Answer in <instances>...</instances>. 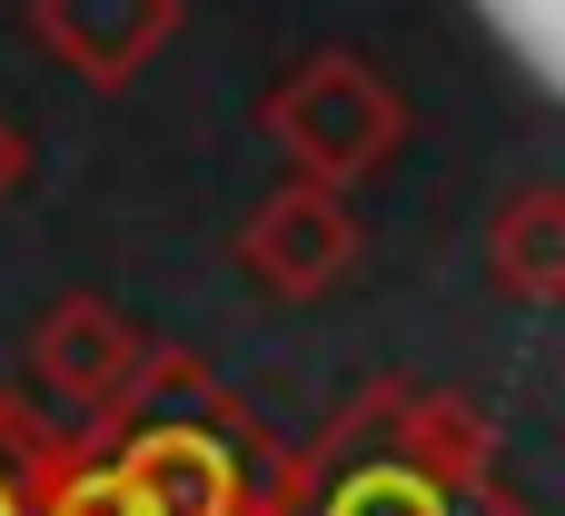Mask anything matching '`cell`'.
<instances>
[{
    "instance_id": "6",
    "label": "cell",
    "mask_w": 565,
    "mask_h": 516,
    "mask_svg": "<svg viewBox=\"0 0 565 516\" xmlns=\"http://www.w3.org/2000/svg\"><path fill=\"white\" fill-rule=\"evenodd\" d=\"M487 268H497V288L507 298H526V308H546L565 288V189H516L497 219H487Z\"/></svg>"
},
{
    "instance_id": "1",
    "label": "cell",
    "mask_w": 565,
    "mask_h": 516,
    "mask_svg": "<svg viewBox=\"0 0 565 516\" xmlns=\"http://www.w3.org/2000/svg\"><path fill=\"white\" fill-rule=\"evenodd\" d=\"M268 139L298 159V179L348 189V179H367V169L407 139V109H397V89H387L358 50H318V60H298V70L268 89Z\"/></svg>"
},
{
    "instance_id": "9",
    "label": "cell",
    "mask_w": 565,
    "mask_h": 516,
    "mask_svg": "<svg viewBox=\"0 0 565 516\" xmlns=\"http://www.w3.org/2000/svg\"><path fill=\"white\" fill-rule=\"evenodd\" d=\"M20 169H30V149H20V129H10V119H0V199H10V189H20Z\"/></svg>"
},
{
    "instance_id": "4",
    "label": "cell",
    "mask_w": 565,
    "mask_h": 516,
    "mask_svg": "<svg viewBox=\"0 0 565 516\" xmlns=\"http://www.w3.org/2000/svg\"><path fill=\"white\" fill-rule=\"evenodd\" d=\"M30 30H40V50H50L70 80L129 89V80L169 50L179 0H30Z\"/></svg>"
},
{
    "instance_id": "5",
    "label": "cell",
    "mask_w": 565,
    "mask_h": 516,
    "mask_svg": "<svg viewBox=\"0 0 565 516\" xmlns=\"http://www.w3.org/2000/svg\"><path fill=\"white\" fill-rule=\"evenodd\" d=\"M30 368L50 398H70L79 418H109L129 368H139V328L109 308V298H60L40 328H30Z\"/></svg>"
},
{
    "instance_id": "3",
    "label": "cell",
    "mask_w": 565,
    "mask_h": 516,
    "mask_svg": "<svg viewBox=\"0 0 565 516\" xmlns=\"http://www.w3.org/2000/svg\"><path fill=\"white\" fill-rule=\"evenodd\" d=\"M238 268H248L268 298H328V288L358 268V219H348V199L318 189V179L268 189V199L248 209V229H238Z\"/></svg>"
},
{
    "instance_id": "8",
    "label": "cell",
    "mask_w": 565,
    "mask_h": 516,
    "mask_svg": "<svg viewBox=\"0 0 565 516\" xmlns=\"http://www.w3.org/2000/svg\"><path fill=\"white\" fill-rule=\"evenodd\" d=\"M30 507H40V516H139V507H129V487L109 477V457H70V467H50V477L30 487Z\"/></svg>"
},
{
    "instance_id": "2",
    "label": "cell",
    "mask_w": 565,
    "mask_h": 516,
    "mask_svg": "<svg viewBox=\"0 0 565 516\" xmlns=\"http://www.w3.org/2000/svg\"><path fill=\"white\" fill-rule=\"evenodd\" d=\"M109 477L129 487L139 516H248V467H238V418L209 398L199 418L159 408V418H109Z\"/></svg>"
},
{
    "instance_id": "10",
    "label": "cell",
    "mask_w": 565,
    "mask_h": 516,
    "mask_svg": "<svg viewBox=\"0 0 565 516\" xmlns=\"http://www.w3.org/2000/svg\"><path fill=\"white\" fill-rule=\"evenodd\" d=\"M0 516H30V487L20 477H0Z\"/></svg>"
},
{
    "instance_id": "7",
    "label": "cell",
    "mask_w": 565,
    "mask_h": 516,
    "mask_svg": "<svg viewBox=\"0 0 565 516\" xmlns=\"http://www.w3.org/2000/svg\"><path fill=\"white\" fill-rule=\"evenodd\" d=\"M318 516H457V497H447L407 447H387V457H358V467L318 497Z\"/></svg>"
}]
</instances>
